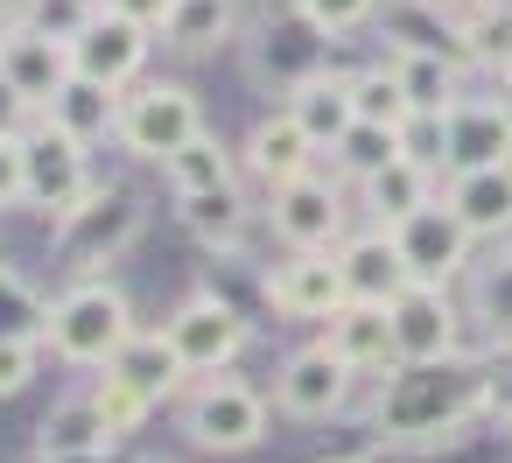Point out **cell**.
I'll use <instances>...</instances> for the list:
<instances>
[{
  "label": "cell",
  "instance_id": "cell-35",
  "mask_svg": "<svg viewBox=\"0 0 512 463\" xmlns=\"http://www.w3.org/2000/svg\"><path fill=\"white\" fill-rule=\"evenodd\" d=\"M351 106H358V120H372V127H407V99H400V85H393L386 64H379V71H351Z\"/></svg>",
  "mask_w": 512,
  "mask_h": 463
},
{
  "label": "cell",
  "instance_id": "cell-33",
  "mask_svg": "<svg viewBox=\"0 0 512 463\" xmlns=\"http://www.w3.org/2000/svg\"><path fill=\"white\" fill-rule=\"evenodd\" d=\"M43 337H50V302L22 274L0 267V344H43Z\"/></svg>",
  "mask_w": 512,
  "mask_h": 463
},
{
  "label": "cell",
  "instance_id": "cell-40",
  "mask_svg": "<svg viewBox=\"0 0 512 463\" xmlns=\"http://www.w3.org/2000/svg\"><path fill=\"white\" fill-rule=\"evenodd\" d=\"M99 8H106V15H120V22H134V29H148V36H162L176 0H99Z\"/></svg>",
  "mask_w": 512,
  "mask_h": 463
},
{
  "label": "cell",
  "instance_id": "cell-34",
  "mask_svg": "<svg viewBox=\"0 0 512 463\" xmlns=\"http://www.w3.org/2000/svg\"><path fill=\"white\" fill-rule=\"evenodd\" d=\"M463 57L484 71H512V0H484L463 22Z\"/></svg>",
  "mask_w": 512,
  "mask_h": 463
},
{
  "label": "cell",
  "instance_id": "cell-29",
  "mask_svg": "<svg viewBox=\"0 0 512 463\" xmlns=\"http://www.w3.org/2000/svg\"><path fill=\"white\" fill-rule=\"evenodd\" d=\"M232 29H239V8H232V0H176L162 43H169L176 57H211L218 43H232Z\"/></svg>",
  "mask_w": 512,
  "mask_h": 463
},
{
  "label": "cell",
  "instance_id": "cell-36",
  "mask_svg": "<svg viewBox=\"0 0 512 463\" xmlns=\"http://www.w3.org/2000/svg\"><path fill=\"white\" fill-rule=\"evenodd\" d=\"M92 400H99V414H106V428H113V435H134V428L148 421V407H155V400H141V393H134L127 379H113V372H99Z\"/></svg>",
  "mask_w": 512,
  "mask_h": 463
},
{
  "label": "cell",
  "instance_id": "cell-13",
  "mask_svg": "<svg viewBox=\"0 0 512 463\" xmlns=\"http://www.w3.org/2000/svg\"><path fill=\"white\" fill-rule=\"evenodd\" d=\"M351 379H358V372H351L330 344H302V351L274 372V407H281L288 421H330V414H344Z\"/></svg>",
  "mask_w": 512,
  "mask_h": 463
},
{
  "label": "cell",
  "instance_id": "cell-20",
  "mask_svg": "<svg viewBox=\"0 0 512 463\" xmlns=\"http://www.w3.org/2000/svg\"><path fill=\"white\" fill-rule=\"evenodd\" d=\"M449 211H456V225L470 232V239H512V162L505 169H470V176H449V197H442Z\"/></svg>",
  "mask_w": 512,
  "mask_h": 463
},
{
  "label": "cell",
  "instance_id": "cell-3",
  "mask_svg": "<svg viewBox=\"0 0 512 463\" xmlns=\"http://www.w3.org/2000/svg\"><path fill=\"white\" fill-rule=\"evenodd\" d=\"M134 337V302L113 281H78L50 302V351L64 365H113Z\"/></svg>",
  "mask_w": 512,
  "mask_h": 463
},
{
  "label": "cell",
  "instance_id": "cell-48",
  "mask_svg": "<svg viewBox=\"0 0 512 463\" xmlns=\"http://www.w3.org/2000/svg\"><path fill=\"white\" fill-rule=\"evenodd\" d=\"M505 85H512V71H505Z\"/></svg>",
  "mask_w": 512,
  "mask_h": 463
},
{
  "label": "cell",
  "instance_id": "cell-28",
  "mask_svg": "<svg viewBox=\"0 0 512 463\" xmlns=\"http://www.w3.org/2000/svg\"><path fill=\"white\" fill-rule=\"evenodd\" d=\"M106 372H113V379H127L141 400H169V393L183 386V358L169 351V337H162V330H134V337H127V351H120Z\"/></svg>",
  "mask_w": 512,
  "mask_h": 463
},
{
  "label": "cell",
  "instance_id": "cell-18",
  "mask_svg": "<svg viewBox=\"0 0 512 463\" xmlns=\"http://www.w3.org/2000/svg\"><path fill=\"white\" fill-rule=\"evenodd\" d=\"M372 29L386 36V50H421V57L470 64V57H463V22L442 8V0H379Z\"/></svg>",
  "mask_w": 512,
  "mask_h": 463
},
{
  "label": "cell",
  "instance_id": "cell-45",
  "mask_svg": "<svg viewBox=\"0 0 512 463\" xmlns=\"http://www.w3.org/2000/svg\"><path fill=\"white\" fill-rule=\"evenodd\" d=\"M442 8H449V15H456V22H470V15H477V8H484V0H442Z\"/></svg>",
  "mask_w": 512,
  "mask_h": 463
},
{
  "label": "cell",
  "instance_id": "cell-4",
  "mask_svg": "<svg viewBox=\"0 0 512 463\" xmlns=\"http://www.w3.org/2000/svg\"><path fill=\"white\" fill-rule=\"evenodd\" d=\"M113 134H120L127 155H141V162H169L183 141L204 134V106H197L190 85L148 78V85H134V92L120 99V127H113Z\"/></svg>",
  "mask_w": 512,
  "mask_h": 463
},
{
  "label": "cell",
  "instance_id": "cell-47",
  "mask_svg": "<svg viewBox=\"0 0 512 463\" xmlns=\"http://www.w3.org/2000/svg\"><path fill=\"white\" fill-rule=\"evenodd\" d=\"M337 463H365V456H337Z\"/></svg>",
  "mask_w": 512,
  "mask_h": 463
},
{
  "label": "cell",
  "instance_id": "cell-9",
  "mask_svg": "<svg viewBox=\"0 0 512 463\" xmlns=\"http://www.w3.org/2000/svg\"><path fill=\"white\" fill-rule=\"evenodd\" d=\"M260 295L281 323H330L351 295H344V274H337V253H288L281 267L260 274Z\"/></svg>",
  "mask_w": 512,
  "mask_h": 463
},
{
  "label": "cell",
  "instance_id": "cell-8",
  "mask_svg": "<svg viewBox=\"0 0 512 463\" xmlns=\"http://www.w3.org/2000/svg\"><path fill=\"white\" fill-rule=\"evenodd\" d=\"M330 43H337V36H323L302 8L267 15L260 36H253V78H267V85H281V92H302V85H316V78L330 71Z\"/></svg>",
  "mask_w": 512,
  "mask_h": 463
},
{
  "label": "cell",
  "instance_id": "cell-25",
  "mask_svg": "<svg viewBox=\"0 0 512 463\" xmlns=\"http://www.w3.org/2000/svg\"><path fill=\"white\" fill-rule=\"evenodd\" d=\"M428 183H435V169L421 162V155H400V162H386L379 176H365L358 190H365V211L393 232V225H407L414 211H428L435 197H428Z\"/></svg>",
  "mask_w": 512,
  "mask_h": 463
},
{
  "label": "cell",
  "instance_id": "cell-42",
  "mask_svg": "<svg viewBox=\"0 0 512 463\" xmlns=\"http://www.w3.org/2000/svg\"><path fill=\"white\" fill-rule=\"evenodd\" d=\"M484 414H491L498 428H512V358L484 372Z\"/></svg>",
  "mask_w": 512,
  "mask_h": 463
},
{
  "label": "cell",
  "instance_id": "cell-10",
  "mask_svg": "<svg viewBox=\"0 0 512 463\" xmlns=\"http://www.w3.org/2000/svg\"><path fill=\"white\" fill-rule=\"evenodd\" d=\"M22 183H29V204L64 218L85 190H92V162H85V141L57 134L50 120L36 134H22Z\"/></svg>",
  "mask_w": 512,
  "mask_h": 463
},
{
  "label": "cell",
  "instance_id": "cell-2",
  "mask_svg": "<svg viewBox=\"0 0 512 463\" xmlns=\"http://www.w3.org/2000/svg\"><path fill=\"white\" fill-rule=\"evenodd\" d=\"M148 232V197L120 190V183H92L64 218H57V260L85 281H99V267H113L134 239Z\"/></svg>",
  "mask_w": 512,
  "mask_h": 463
},
{
  "label": "cell",
  "instance_id": "cell-23",
  "mask_svg": "<svg viewBox=\"0 0 512 463\" xmlns=\"http://www.w3.org/2000/svg\"><path fill=\"white\" fill-rule=\"evenodd\" d=\"M309 162H316V141L295 127V113H267V120L246 134V169H253L267 190H281V183L309 176Z\"/></svg>",
  "mask_w": 512,
  "mask_h": 463
},
{
  "label": "cell",
  "instance_id": "cell-44",
  "mask_svg": "<svg viewBox=\"0 0 512 463\" xmlns=\"http://www.w3.org/2000/svg\"><path fill=\"white\" fill-rule=\"evenodd\" d=\"M22 113H29V106H22V92H15L8 78H0V141H8V134L22 127Z\"/></svg>",
  "mask_w": 512,
  "mask_h": 463
},
{
  "label": "cell",
  "instance_id": "cell-37",
  "mask_svg": "<svg viewBox=\"0 0 512 463\" xmlns=\"http://www.w3.org/2000/svg\"><path fill=\"white\" fill-rule=\"evenodd\" d=\"M295 8H302L323 36H337V43H344L351 29H365V22L379 15V0H295Z\"/></svg>",
  "mask_w": 512,
  "mask_h": 463
},
{
  "label": "cell",
  "instance_id": "cell-7",
  "mask_svg": "<svg viewBox=\"0 0 512 463\" xmlns=\"http://www.w3.org/2000/svg\"><path fill=\"white\" fill-rule=\"evenodd\" d=\"M162 337H169V351L183 358V372L218 379V372L246 351V316H239L225 295H211V288H204V295H190V302L169 316V330H162Z\"/></svg>",
  "mask_w": 512,
  "mask_h": 463
},
{
  "label": "cell",
  "instance_id": "cell-39",
  "mask_svg": "<svg viewBox=\"0 0 512 463\" xmlns=\"http://www.w3.org/2000/svg\"><path fill=\"white\" fill-rule=\"evenodd\" d=\"M36 365H43V344H0V400L22 393L36 379Z\"/></svg>",
  "mask_w": 512,
  "mask_h": 463
},
{
  "label": "cell",
  "instance_id": "cell-32",
  "mask_svg": "<svg viewBox=\"0 0 512 463\" xmlns=\"http://www.w3.org/2000/svg\"><path fill=\"white\" fill-rule=\"evenodd\" d=\"M330 155H337V169H344V176H358V183H365V176H379L386 162H400V155H407V127H372V120H358Z\"/></svg>",
  "mask_w": 512,
  "mask_h": 463
},
{
  "label": "cell",
  "instance_id": "cell-1",
  "mask_svg": "<svg viewBox=\"0 0 512 463\" xmlns=\"http://www.w3.org/2000/svg\"><path fill=\"white\" fill-rule=\"evenodd\" d=\"M477 414H484V372L463 351L456 358H435V365H393L386 372V393L372 407L379 435L386 442H407V449H442Z\"/></svg>",
  "mask_w": 512,
  "mask_h": 463
},
{
  "label": "cell",
  "instance_id": "cell-6",
  "mask_svg": "<svg viewBox=\"0 0 512 463\" xmlns=\"http://www.w3.org/2000/svg\"><path fill=\"white\" fill-rule=\"evenodd\" d=\"M267 225H274V239L288 253H337L344 246V190L309 169V176H295V183L274 190Z\"/></svg>",
  "mask_w": 512,
  "mask_h": 463
},
{
  "label": "cell",
  "instance_id": "cell-26",
  "mask_svg": "<svg viewBox=\"0 0 512 463\" xmlns=\"http://www.w3.org/2000/svg\"><path fill=\"white\" fill-rule=\"evenodd\" d=\"M120 99H127V92H106V85H92V78L71 71V85L43 106V120H50L57 134H71V141H99V134L120 127Z\"/></svg>",
  "mask_w": 512,
  "mask_h": 463
},
{
  "label": "cell",
  "instance_id": "cell-22",
  "mask_svg": "<svg viewBox=\"0 0 512 463\" xmlns=\"http://www.w3.org/2000/svg\"><path fill=\"white\" fill-rule=\"evenodd\" d=\"M323 344L365 379V372H393L400 358H393V316L386 309H372V302H344L337 316H330V330H323Z\"/></svg>",
  "mask_w": 512,
  "mask_h": 463
},
{
  "label": "cell",
  "instance_id": "cell-21",
  "mask_svg": "<svg viewBox=\"0 0 512 463\" xmlns=\"http://www.w3.org/2000/svg\"><path fill=\"white\" fill-rule=\"evenodd\" d=\"M386 71L407 99V127L414 120H442L456 99H463V64L449 57H421V50H386Z\"/></svg>",
  "mask_w": 512,
  "mask_h": 463
},
{
  "label": "cell",
  "instance_id": "cell-30",
  "mask_svg": "<svg viewBox=\"0 0 512 463\" xmlns=\"http://www.w3.org/2000/svg\"><path fill=\"white\" fill-rule=\"evenodd\" d=\"M470 288V316H477V330L484 337H498V344H512V246H498L491 260H470V274H463Z\"/></svg>",
  "mask_w": 512,
  "mask_h": 463
},
{
  "label": "cell",
  "instance_id": "cell-17",
  "mask_svg": "<svg viewBox=\"0 0 512 463\" xmlns=\"http://www.w3.org/2000/svg\"><path fill=\"white\" fill-rule=\"evenodd\" d=\"M0 78L22 92V106H50L71 85V43H57L43 29H8L0 36Z\"/></svg>",
  "mask_w": 512,
  "mask_h": 463
},
{
  "label": "cell",
  "instance_id": "cell-14",
  "mask_svg": "<svg viewBox=\"0 0 512 463\" xmlns=\"http://www.w3.org/2000/svg\"><path fill=\"white\" fill-rule=\"evenodd\" d=\"M148 43H155L148 29H134V22H120V15L99 8V22L71 43V71L92 78V85H106V92H134L141 64H148Z\"/></svg>",
  "mask_w": 512,
  "mask_h": 463
},
{
  "label": "cell",
  "instance_id": "cell-5",
  "mask_svg": "<svg viewBox=\"0 0 512 463\" xmlns=\"http://www.w3.org/2000/svg\"><path fill=\"white\" fill-rule=\"evenodd\" d=\"M183 435L197 449H211V456H239V449H253L267 435V393L232 379V372L197 379L190 400H183Z\"/></svg>",
  "mask_w": 512,
  "mask_h": 463
},
{
  "label": "cell",
  "instance_id": "cell-24",
  "mask_svg": "<svg viewBox=\"0 0 512 463\" xmlns=\"http://www.w3.org/2000/svg\"><path fill=\"white\" fill-rule=\"evenodd\" d=\"M288 113H295V127H302L316 148H337V141L358 127V106H351V71H323L316 85L288 92Z\"/></svg>",
  "mask_w": 512,
  "mask_h": 463
},
{
  "label": "cell",
  "instance_id": "cell-11",
  "mask_svg": "<svg viewBox=\"0 0 512 463\" xmlns=\"http://www.w3.org/2000/svg\"><path fill=\"white\" fill-rule=\"evenodd\" d=\"M393 246H400V260H407V274H414L421 288H449V281L470 274V246H477V239L456 225L449 204H428V211H414L407 225H393Z\"/></svg>",
  "mask_w": 512,
  "mask_h": 463
},
{
  "label": "cell",
  "instance_id": "cell-19",
  "mask_svg": "<svg viewBox=\"0 0 512 463\" xmlns=\"http://www.w3.org/2000/svg\"><path fill=\"white\" fill-rule=\"evenodd\" d=\"M113 442H120V435L106 428V414H99L92 393L57 400V407L43 414V428H36V456H43V463H92V456H106Z\"/></svg>",
  "mask_w": 512,
  "mask_h": 463
},
{
  "label": "cell",
  "instance_id": "cell-16",
  "mask_svg": "<svg viewBox=\"0 0 512 463\" xmlns=\"http://www.w3.org/2000/svg\"><path fill=\"white\" fill-rule=\"evenodd\" d=\"M442 162H449V176L505 169L512 162V127H505L498 99H456L442 113Z\"/></svg>",
  "mask_w": 512,
  "mask_h": 463
},
{
  "label": "cell",
  "instance_id": "cell-43",
  "mask_svg": "<svg viewBox=\"0 0 512 463\" xmlns=\"http://www.w3.org/2000/svg\"><path fill=\"white\" fill-rule=\"evenodd\" d=\"M36 8H43V0H0V36H8V29H36Z\"/></svg>",
  "mask_w": 512,
  "mask_h": 463
},
{
  "label": "cell",
  "instance_id": "cell-15",
  "mask_svg": "<svg viewBox=\"0 0 512 463\" xmlns=\"http://www.w3.org/2000/svg\"><path fill=\"white\" fill-rule=\"evenodd\" d=\"M337 274H344V295H351V302H372V309H393V302L414 288V274H407V260H400V246H393L386 225L351 232V239L337 246Z\"/></svg>",
  "mask_w": 512,
  "mask_h": 463
},
{
  "label": "cell",
  "instance_id": "cell-46",
  "mask_svg": "<svg viewBox=\"0 0 512 463\" xmlns=\"http://www.w3.org/2000/svg\"><path fill=\"white\" fill-rule=\"evenodd\" d=\"M498 113H505V127H512V85H505V92H498Z\"/></svg>",
  "mask_w": 512,
  "mask_h": 463
},
{
  "label": "cell",
  "instance_id": "cell-41",
  "mask_svg": "<svg viewBox=\"0 0 512 463\" xmlns=\"http://www.w3.org/2000/svg\"><path fill=\"white\" fill-rule=\"evenodd\" d=\"M29 204V183H22V134L0 141V211H15Z\"/></svg>",
  "mask_w": 512,
  "mask_h": 463
},
{
  "label": "cell",
  "instance_id": "cell-38",
  "mask_svg": "<svg viewBox=\"0 0 512 463\" xmlns=\"http://www.w3.org/2000/svg\"><path fill=\"white\" fill-rule=\"evenodd\" d=\"M92 22H99V0H43L36 8V29L57 36V43H78Z\"/></svg>",
  "mask_w": 512,
  "mask_h": 463
},
{
  "label": "cell",
  "instance_id": "cell-12",
  "mask_svg": "<svg viewBox=\"0 0 512 463\" xmlns=\"http://www.w3.org/2000/svg\"><path fill=\"white\" fill-rule=\"evenodd\" d=\"M386 316H393V358L400 365H435V358H456V344H463V309L449 288L414 281Z\"/></svg>",
  "mask_w": 512,
  "mask_h": 463
},
{
  "label": "cell",
  "instance_id": "cell-31",
  "mask_svg": "<svg viewBox=\"0 0 512 463\" xmlns=\"http://www.w3.org/2000/svg\"><path fill=\"white\" fill-rule=\"evenodd\" d=\"M176 211H183L190 239H204L211 253H232V246L246 239V225H253V211H246L239 183H232V190H211V197H183Z\"/></svg>",
  "mask_w": 512,
  "mask_h": 463
},
{
  "label": "cell",
  "instance_id": "cell-27",
  "mask_svg": "<svg viewBox=\"0 0 512 463\" xmlns=\"http://www.w3.org/2000/svg\"><path fill=\"white\" fill-rule=\"evenodd\" d=\"M162 183L176 190V204H183V197H211V190H232V183H239V176H232V148H225V141H218V134L204 127L197 141H183V148H176V155L162 162Z\"/></svg>",
  "mask_w": 512,
  "mask_h": 463
}]
</instances>
